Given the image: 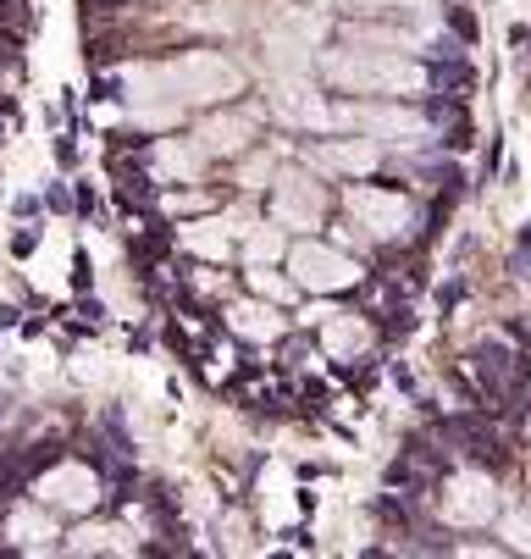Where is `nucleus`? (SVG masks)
Instances as JSON below:
<instances>
[{"label":"nucleus","instance_id":"nucleus-3","mask_svg":"<svg viewBox=\"0 0 531 559\" xmlns=\"http://www.w3.org/2000/svg\"><path fill=\"white\" fill-rule=\"evenodd\" d=\"M288 266H294V277L305 288H316V294H332V288L360 283V266H354L349 255H338V250H321V244H299Z\"/></svg>","mask_w":531,"mask_h":559},{"label":"nucleus","instance_id":"nucleus-1","mask_svg":"<svg viewBox=\"0 0 531 559\" xmlns=\"http://www.w3.org/2000/svg\"><path fill=\"white\" fill-rule=\"evenodd\" d=\"M238 67L222 61L216 50H189V56L166 61V67H139L133 72V89L139 100H150L161 89V100H227L238 95Z\"/></svg>","mask_w":531,"mask_h":559},{"label":"nucleus","instance_id":"nucleus-2","mask_svg":"<svg viewBox=\"0 0 531 559\" xmlns=\"http://www.w3.org/2000/svg\"><path fill=\"white\" fill-rule=\"evenodd\" d=\"M321 72L343 95H410V89H421V67L404 61L399 50H327Z\"/></svg>","mask_w":531,"mask_h":559},{"label":"nucleus","instance_id":"nucleus-6","mask_svg":"<svg viewBox=\"0 0 531 559\" xmlns=\"http://www.w3.org/2000/svg\"><path fill=\"white\" fill-rule=\"evenodd\" d=\"M39 499L56 504V510H89V504L100 499V488L83 465H61V471H50L45 482H39Z\"/></svg>","mask_w":531,"mask_h":559},{"label":"nucleus","instance_id":"nucleus-16","mask_svg":"<svg viewBox=\"0 0 531 559\" xmlns=\"http://www.w3.org/2000/svg\"><path fill=\"white\" fill-rule=\"evenodd\" d=\"M72 548H128V543H122L117 526H89V532L72 537Z\"/></svg>","mask_w":531,"mask_h":559},{"label":"nucleus","instance_id":"nucleus-12","mask_svg":"<svg viewBox=\"0 0 531 559\" xmlns=\"http://www.w3.org/2000/svg\"><path fill=\"white\" fill-rule=\"evenodd\" d=\"M366 338H371V327L360 322V316H332L327 322V349L332 355H360Z\"/></svg>","mask_w":531,"mask_h":559},{"label":"nucleus","instance_id":"nucleus-10","mask_svg":"<svg viewBox=\"0 0 531 559\" xmlns=\"http://www.w3.org/2000/svg\"><path fill=\"white\" fill-rule=\"evenodd\" d=\"M249 133H255V117H211V122H200L194 144L211 155H227V150H238V144H249Z\"/></svg>","mask_w":531,"mask_h":559},{"label":"nucleus","instance_id":"nucleus-20","mask_svg":"<svg viewBox=\"0 0 531 559\" xmlns=\"http://www.w3.org/2000/svg\"><path fill=\"white\" fill-rule=\"evenodd\" d=\"M255 288L260 294H272V299H288V283H277V277H266V272H255Z\"/></svg>","mask_w":531,"mask_h":559},{"label":"nucleus","instance_id":"nucleus-14","mask_svg":"<svg viewBox=\"0 0 531 559\" xmlns=\"http://www.w3.org/2000/svg\"><path fill=\"white\" fill-rule=\"evenodd\" d=\"M332 6L354 17H393V12H421L426 0H332Z\"/></svg>","mask_w":531,"mask_h":559},{"label":"nucleus","instance_id":"nucleus-4","mask_svg":"<svg viewBox=\"0 0 531 559\" xmlns=\"http://www.w3.org/2000/svg\"><path fill=\"white\" fill-rule=\"evenodd\" d=\"M349 211L360 216V222L371 227L377 238H393V233H404L410 227V200L404 194H388V189H354L349 194Z\"/></svg>","mask_w":531,"mask_h":559},{"label":"nucleus","instance_id":"nucleus-8","mask_svg":"<svg viewBox=\"0 0 531 559\" xmlns=\"http://www.w3.org/2000/svg\"><path fill=\"white\" fill-rule=\"evenodd\" d=\"M354 128H366L371 139H415L421 133V117L415 111H399V106H354L343 111Z\"/></svg>","mask_w":531,"mask_h":559},{"label":"nucleus","instance_id":"nucleus-9","mask_svg":"<svg viewBox=\"0 0 531 559\" xmlns=\"http://www.w3.org/2000/svg\"><path fill=\"white\" fill-rule=\"evenodd\" d=\"M277 117H283V122H294V128H327V122H332V111L321 106V100L310 95L305 84H283V95H277Z\"/></svg>","mask_w":531,"mask_h":559},{"label":"nucleus","instance_id":"nucleus-19","mask_svg":"<svg viewBox=\"0 0 531 559\" xmlns=\"http://www.w3.org/2000/svg\"><path fill=\"white\" fill-rule=\"evenodd\" d=\"M504 537H509L515 548H531V515H509V521H504Z\"/></svg>","mask_w":531,"mask_h":559},{"label":"nucleus","instance_id":"nucleus-17","mask_svg":"<svg viewBox=\"0 0 531 559\" xmlns=\"http://www.w3.org/2000/svg\"><path fill=\"white\" fill-rule=\"evenodd\" d=\"M277 250H283V233H255L249 238V255H255V261H272Z\"/></svg>","mask_w":531,"mask_h":559},{"label":"nucleus","instance_id":"nucleus-7","mask_svg":"<svg viewBox=\"0 0 531 559\" xmlns=\"http://www.w3.org/2000/svg\"><path fill=\"white\" fill-rule=\"evenodd\" d=\"M493 504L498 499H493V482H487V476H454L443 510H449V521L476 526V521H487V515H493Z\"/></svg>","mask_w":531,"mask_h":559},{"label":"nucleus","instance_id":"nucleus-11","mask_svg":"<svg viewBox=\"0 0 531 559\" xmlns=\"http://www.w3.org/2000/svg\"><path fill=\"white\" fill-rule=\"evenodd\" d=\"M316 161L327 172H371V167H377V144H366V139H332V144H321V150H316Z\"/></svg>","mask_w":531,"mask_h":559},{"label":"nucleus","instance_id":"nucleus-15","mask_svg":"<svg viewBox=\"0 0 531 559\" xmlns=\"http://www.w3.org/2000/svg\"><path fill=\"white\" fill-rule=\"evenodd\" d=\"M183 238H189V250H200V255H222L227 250V222H194Z\"/></svg>","mask_w":531,"mask_h":559},{"label":"nucleus","instance_id":"nucleus-5","mask_svg":"<svg viewBox=\"0 0 531 559\" xmlns=\"http://www.w3.org/2000/svg\"><path fill=\"white\" fill-rule=\"evenodd\" d=\"M321 211H327V194H321L316 178H305V172L277 178V216H283L288 227H316Z\"/></svg>","mask_w":531,"mask_h":559},{"label":"nucleus","instance_id":"nucleus-18","mask_svg":"<svg viewBox=\"0 0 531 559\" xmlns=\"http://www.w3.org/2000/svg\"><path fill=\"white\" fill-rule=\"evenodd\" d=\"M12 532H17V537H28V543H39V537H50V521H39V515H17Z\"/></svg>","mask_w":531,"mask_h":559},{"label":"nucleus","instance_id":"nucleus-13","mask_svg":"<svg viewBox=\"0 0 531 559\" xmlns=\"http://www.w3.org/2000/svg\"><path fill=\"white\" fill-rule=\"evenodd\" d=\"M233 327H238V333H249V338H277V333H283V316L266 310V305H238Z\"/></svg>","mask_w":531,"mask_h":559}]
</instances>
